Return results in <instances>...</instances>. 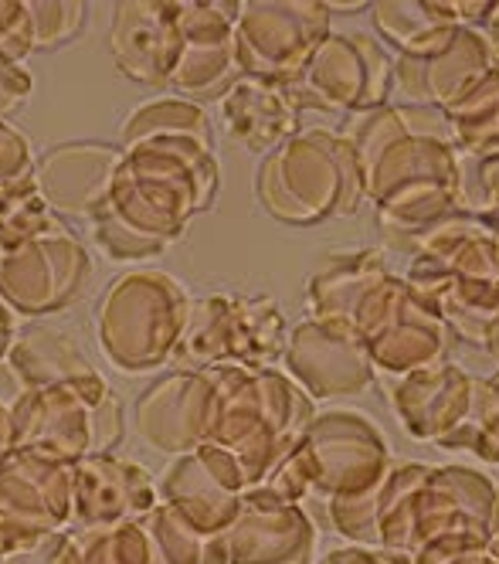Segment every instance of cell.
Returning a JSON list of instances; mask_svg holds the SVG:
<instances>
[{
  "label": "cell",
  "instance_id": "obj_5",
  "mask_svg": "<svg viewBox=\"0 0 499 564\" xmlns=\"http://www.w3.org/2000/svg\"><path fill=\"white\" fill-rule=\"evenodd\" d=\"M256 194L285 225L350 218L367 200L354 143L344 130H300L265 153Z\"/></svg>",
  "mask_w": 499,
  "mask_h": 564
},
{
  "label": "cell",
  "instance_id": "obj_39",
  "mask_svg": "<svg viewBox=\"0 0 499 564\" xmlns=\"http://www.w3.org/2000/svg\"><path fill=\"white\" fill-rule=\"evenodd\" d=\"M34 83L28 68H21V62H11L0 55V119H8L11 112L21 109V102L31 96Z\"/></svg>",
  "mask_w": 499,
  "mask_h": 564
},
{
  "label": "cell",
  "instance_id": "obj_10",
  "mask_svg": "<svg viewBox=\"0 0 499 564\" xmlns=\"http://www.w3.org/2000/svg\"><path fill=\"white\" fill-rule=\"evenodd\" d=\"M391 409L411 438L473 453L486 422L499 412V378H479L442 360L404 375L391 391Z\"/></svg>",
  "mask_w": 499,
  "mask_h": 564
},
{
  "label": "cell",
  "instance_id": "obj_26",
  "mask_svg": "<svg viewBox=\"0 0 499 564\" xmlns=\"http://www.w3.org/2000/svg\"><path fill=\"white\" fill-rule=\"evenodd\" d=\"M160 503L171 507L184 523L204 538H228L231 523L241 513V497L231 490L221 476H215L200 463L197 453L177 456V463L166 469L160 482Z\"/></svg>",
  "mask_w": 499,
  "mask_h": 564
},
{
  "label": "cell",
  "instance_id": "obj_14",
  "mask_svg": "<svg viewBox=\"0 0 499 564\" xmlns=\"http://www.w3.org/2000/svg\"><path fill=\"white\" fill-rule=\"evenodd\" d=\"M300 446L306 453L313 494L323 500L367 494L394 463L381 429L367 415L347 409L313 415Z\"/></svg>",
  "mask_w": 499,
  "mask_h": 564
},
{
  "label": "cell",
  "instance_id": "obj_21",
  "mask_svg": "<svg viewBox=\"0 0 499 564\" xmlns=\"http://www.w3.org/2000/svg\"><path fill=\"white\" fill-rule=\"evenodd\" d=\"M156 503L160 490L140 463L102 453L72 466V520L82 531L143 520Z\"/></svg>",
  "mask_w": 499,
  "mask_h": 564
},
{
  "label": "cell",
  "instance_id": "obj_31",
  "mask_svg": "<svg viewBox=\"0 0 499 564\" xmlns=\"http://www.w3.org/2000/svg\"><path fill=\"white\" fill-rule=\"evenodd\" d=\"M143 528L156 547L160 564H228V538H204L166 503H156Z\"/></svg>",
  "mask_w": 499,
  "mask_h": 564
},
{
  "label": "cell",
  "instance_id": "obj_13",
  "mask_svg": "<svg viewBox=\"0 0 499 564\" xmlns=\"http://www.w3.org/2000/svg\"><path fill=\"white\" fill-rule=\"evenodd\" d=\"M333 18L319 0H252L238 8V72L289 86L313 52L333 34Z\"/></svg>",
  "mask_w": 499,
  "mask_h": 564
},
{
  "label": "cell",
  "instance_id": "obj_36",
  "mask_svg": "<svg viewBox=\"0 0 499 564\" xmlns=\"http://www.w3.org/2000/svg\"><path fill=\"white\" fill-rule=\"evenodd\" d=\"M34 177V153L21 130L0 119V200Z\"/></svg>",
  "mask_w": 499,
  "mask_h": 564
},
{
  "label": "cell",
  "instance_id": "obj_50",
  "mask_svg": "<svg viewBox=\"0 0 499 564\" xmlns=\"http://www.w3.org/2000/svg\"><path fill=\"white\" fill-rule=\"evenodd\" d=\"M313 564H319V561H313Z\"/></svg>",
  "mask_w": 499,
  "mask_h": 564
},
{
  "label": "cell",
  "instance_id": "obj_35",
  "mask_svg": "<svg viewBox=\"0 0 499 564\" xmlns=\"http://www.w3.org/2000/svg\"><path fill=\"white\" fill-rule=\"evenodd\" d=\"M89 8L75 4V0H55V4H41V0H31L28 4V21H31V48L34 52H48V48H62L86 24Z\"/></svg>",
  "mask_w": 499,
  "mask_h": 564
},
{
  "label": "cell",
  "instance_id": "obj_30",
  "mask_svg": "<svg viewBox=\"0 0 499 564\" xmlns=\"http://www.w3.org/2000/svg\"><path fill=\"white\" fill-rule=\"evenodd\" d=\"M452 143L463 156L482 160L499 153V62L486 68L463 99H455L445 112Z\"/></svg>",
  "mask_w": 499,
  "mask_h": 564
},
{
  "label": "cell",
  "instance_id": "obj_41",
  "mask_svg": "<svg viewBox=\"0 0 499 564\" xmlns=\"http://www.w3.org/2000/svg\"><path fill=\"white\" fill-rule=\"evenodd\" d=\"M499 378V375H496ZM479 459H486V463H492V466H499V412L486 422V429H482V435H479V442H476V449H473Z\"/></svg>",
  "mask_w": 499,
  "mask_h": 564
},
{
  "label": "cell",
  "instance_id": "obj_43",
  "mask_svg": "<svg viewBox=\"0 0 499 564\" xmlns=\"http://www.w3.org/2000/svg\"><path fill=\"white\" fill-rule=\"evenodd\" d=\"M14 337H18V324H14V310L0 300V360L8 357V350H11V344H14Z\"/></svg>",
  "mask_w": 499,
  "mask_h": 564
},
{
  "label": "cell",
  "instance_id": "obj_44",
  "mask_svg": "<svg viewBox=\"0 0 499 564\" xmlns=\"http://www.w3.org/2000/svg\"><path fill=\"white\" fill-rule=\"evenodd\" d=\"M486 354H489V360H492V368H496V375H499V316L492 319V324L486 327V334H482V344H479Z\"/></svg>",
  "mask_w": 499,
  "mask_h": 564
},
{
  "label": "cell",
  "instance_id": "obj_48",
  "mask_svg": "<svg viewBox=\"0 0 499 564\" xmlns=\"http://www.w3.org/2000/svg\"><path fill=\"white\" fill-rule=\"evenodd\" d=\"M452 564H499L496 557H489L486 551H479V554H469V557H459V561H452Z\"/></svg>",
  "mask_w": 499,
  "mask_h": 564
},
{
  "label": "cell",
  "instance_id": "obj_9",
  "mask_svg": "<svg viewBox=\"0 0 499 564\" xmlns=\"http://www.w3.org/2000/svg\"><path fill=\"white\" fill-rule=\"evenodd\" d=\"M347 327L364 337L370 365L378 375L404 378L442 365L455 347V334L442 319V313L408 286L404 275L388 272L364 293Z\"/></svg>",
  "mask_w": 499,
  "mask_h": 564
},
{
  "label": "cell",
  "instance_id": "obj_25",
  "mask_svg": "<svg viewBox=\"0 0 499 564\" xmlns=\"http://www.w3.org/2000/svg\"><path fill=\"white\" fill-rule=\"evenodd\" d=\"M218 102L225 133L256 153H272L300 133V106L282 83L241 75Z\"/></svg>",
  "mask_w": 499,
  "mask_h": 564
},
{
  "label": "cell",
  "instance_id": "obj_27",
  "mask_svg": "<svg viewBox=\"0 0 499 564\" xmlns=\"http://www.w3.org/2000/svg\"><path fill=\"white\" fill-rule=\"evenodd\" d=\"M370 18L398 58H429L466 28L452 0H381L370 4Z\"/></svg>",
  "mask_w": 499,
  "mask_h": 564
},
{
  "label": "cell",
  "instance_id": "obj_7",
  "mask_svg": "<svg viewBox=\"0 0 499 564\" xmlns=\"http://www.w3.org/2000/svg\"><path fill=\"white\" fill-rule=\"evenodd\" d=\"M194 300L166 272L119 275L99 303V344L122 375L156 371L174 357Z\"/></svg>",
  "mask_w": 499,
  "mask_h": 564
},
{
  "label": "cell",
  "instance_id": "obj_49",
  "mask_svg": "<svg viewBox=\"0 0 499 564\" xmlns=\"http://www.w3.org/2000/svg\"><path fill=\"white\" fill-rule=\"evenodd\" d=\"M489 218H492V221H496V225H499V212H496V215H489Z\"/></svg>",
  "mask_w": 499,
  "mask_h": 564
},
{
  "label": "cell",
  "instance_id": "obj_32",
  "mask_svg": "<svg viewBox=\"0 0 499 564\" xmlns=\"http://www.w3.org/2000/svg\"><path fill=\"white\" fill-rule=\"evenodd\" d=\"M147 137H197L204 143H215L207 112L181 96H163L130 112V119L122 123V147Z\"/></svg>",
  "mask_w": 499,
  "mask_h": 564
},
{
  "label": "cell",
  "instance_id": "obj_24",
  "mask_svg": "<svg viewBox=\"0 0 499 564\" xmlns=\"http://www.w3.org/2000/svg\"><path fill=\"white\" fill-rule=\"evenodd\" d=\"M116 147L106 143H62L34 160V187L55 215L89 218L109 191L119 164Z\"/></svg>",
  "mask_w": 499,
  "mask_h": 564
},
{
  "label": "cell",
  "instance_id": "obj_28",
  "mask_svg": "<svg viewBox=\"0 0 499 564\" xmlns=\"http://www.w3.org/2000/svg\"><path fill=\"white\" fill-rule=\"evenodd\" d=\"M391 269L378 249H357L333 256L323 272L313 275L310 293H306V313L310 319H337L347 324L364 293L373 286L378 279H384Z\"/></svg>",
  "mask_w": 499,
  "mask_h": 564
},
{
  "label": "cell",
  "instance_id": "obj_46",
  "mask_svg": "<svg viewBox=\"0 0 499 564\" xmlns=\"http://www.w3.org/2000/svg\"><path fill=\"white\" fill-rule=\"evenodd\" d=\"M482 34H486V42L492 45V52L499 58V0H492V11H489V21H486Z\"/></svg>",
  "mask_w": 499,
  "mask_h": 564
},
{
  "label": "cell",
  "instance_id": "obj_47",
  "mask_svg": "<svg viewBox=\"0 0 499 564\" xmlns=\"http://www.w3.org/2000/svg\"><path fill=\"white\" fill-rule=\"evenodd\" d=\"M326 11H329V18L333 14H357V11H370V4L367 0H354V4H337V0H329Z\"/></svg>",
  "mask_w": 499,
  "mask_h": 564
},
{
  "label": "cell",
  "instance_id": "obj_20",
  "mask_svg": "<svg viewBox=\"0 0 499 564\" xmlns=\"http://www.w3.org/2000/svg\"><path fill=\"white\" fill-rule=\"evenodd\" d=\"M106 42L116 68L133 78L137 86H171L184 52L177 0H127V4H119Z\"/></svg>",
  "mask_w": 499,
  "mask_h": 564
},
{
  "label": "cell",
  "instance_id": "obj_12",
  "mask_svg": "<svg viewBox=\"0 0 499 564\" xmlns=\"http://www.w3.org/2000/svg\"><path fill=\"white\" fill-rule=\"evenodd\" d=\"M285 89L300 112L364 116L391 102L394 58L367 34H329Z\"/></svg>",
  "mask_w": 499,
  "mask_h": 564
},
{
  "label": "cell",
  "instance_id": "obj_29",
  "mask_svg": "<svg viewBox=\"0 0 499 564\" xmlns=\"http://www.w3.org/2000/svg\"><path fill=\"white\" fill-rule=\"evenodd\" d=\"M8 365L18 375L24 391L96 375L89 357L78 350V344L68 334H62L55 327H41V324L18 330V337L8 350Z\"/></svg>",
  "mask_w": 499,
  "mask_h": 564
},
{
  "label": "cell",
  "instance_id": "obj_40",
  "mask_svg": "<svg viewBox=\"0 0 499 564\" xmlns=\"http://www.w3.org/2000/svg\"><path fill=\"white\" fill-rule=\"evenodd\" d=\"M319 564H411V561L404 554H394V551H378V547L350 544V547L329 551Z\"/></svg>",
  "mask_w": 499,
  "mask_h": 564
},
{
  "label": "cell",
  "instance_id": "obj_34",
  "mask_svg": "<svg viewBox=\"0 0 499 564\" xmlns=\"http://www.w3.org/2000/svg\"><path fill=\"white\" fill-rule=\"evenodd\" d=\"M55 225H62L58 215L45 205V197L37 194L34 177H31L28 184H21L18 191H11L0 200V259L21 249L24 241L52 231Z\"/></svg>",
  "mask_w": 499,
  "mask_h": 564
},
{
  "label": "cell",
  "instance_id": "obj_22",
  "mask_svg": "<svg viewBox=\"0 0 499 564\" xmlns=\"http://www.w3.org/2000/svg\"><path fill=\"white\" fill-rule=\"evenodd\" d=\"M316 528L303 503H279L256 490L241 497L228 531V564H313Z\"/></svg>",
  "mask_w": 499,
  "mask_h": 564
},
{
  "label": "cell",
  "instance_id": "obj_17",
  "mask_svg": "<svg viewBox=\"0 0 499 564\" xmlns=\"http://www.w3.org/2000/svg\"><path fill=\"white\" fill-rule=\"evenodd\" d=\"M285 368L313 401L347 398L378 378L364 337L337 319H303L285 340Z\"/></svg>",
  "mask_w": 499,
  "mask_h": 564
},
{
  "label": "cell",
  "instance_id": "obj_1",
  "mask_svg": "<svg viewBox=\"0 0 499 564\" xmlns=\"http://www.w3.org/2000/svg\"><path fill=\"white\" fill-rule=\"evenodd\" d=\"M340 130L357 150L364 194L394 249L411 252L435 225L463 212V153L438 109L388 102Z\"/></svg>",
  "mask_w": 499,
  "mask_h": 564
},
{
  "label": "cell",
  "instance_id": "obj_23",
  "mask_svg": "<svg viewBox=\"0 0 499 564\" xmlns=\"http://www.w3.org/2000/svg\"><path fill=\"white\" fill-rule=\"evenodd\" d=\"M496 62L499 58L486 42V34L476 28H463L442 52L429 58H394V93L401 96V102L445 112Z\"/></svg>",
  "mask_w": 499,
  "mask_h": 564
},
{
  "label": "cell",
  "instance_id": "obj_33",
  "mask_svg": "<svg viewBox=\"0 0 499 564\" xmlns=\"http://www.w3.org/2000/svg\"><path fill=\"white\" fill-rule=\"evenodd\" d=\"M75 538L78 564H160L143 520L109 523V528H93Z\"/></svg>",
  "mask_w": 499,
  "mask_h": 564
},
{
  "label": "cell",
  "instance_id": "obj_45",
  "mask_svg": "<svg viewBox=\"0 0 499 564\" xmlns=\"http://www.w3.org/2000/svg\"><path fill=\"white\" fill-rule=\"evenodd\" d=\"M486 554L499 561V482H496V500H492V517H489V541Z\"/></svg>",
  "mask_w": 499,
  "mask_h": 564
},
{
  "label": "cell",
  "instance_id": "obj_18",
  "mask_svg": "<svg viewBox=\"0 0 499 564\" xmlns=\"http://www.w3.org/2000/svg\"><path fill=\"white\" fill-rule=\"evenodd\" d=\"M241 4H181L177 0V21L184 34V52L174 68L171 89L181 99L191 102H207L221 99L238 78V48H235V21H238Z\"/></svg>",
  "mask_w": 499,
  "mask_h": 564
},
{
  "label": "cell",
  "instance_id": "obj_4",
  "mask_svg": "<svg viewBox=\"0 0 499 564\" xmlns=\"http://www.w3.org/2000/svg\"><path fill=\"white\" fill-rule=\"evenodd\" d=\"M211 371L218 384V401L207 442L235 456L248 490H252L310 429L316 415L313 398L275 368L248 371L221 365Z\"/></svg>",
  "mask_w": 499,
  "mask_h": 564
},
{
  "label": "cell",
  "instance_id": "obj_6",
  "mask_svg": "<svg viewBox=\"0 0 499 564\" xmlns=\"http://www.w3.org/2000/svg\"><path fill=\"white\" fill-rule=\"evenodd\" d=\"M122 398L96 371L24 391L14 405V449L75 466L112 453L122 442Z\"/></svg>",
  "mask_w": 499,
  "mask_h": 564
},
{
  "label": "cell",
  "instance_id": "obj_11",
  "mask_svg": "<svg viewBox=\"0 0 499 564\" xmlns=\"http://www.w3.org/2000/svg\"><path fill=\"white\" fill-rule=\"evenodd\" d=\"M496 482L473 466H432L411 507V564H452L486 551Z\"/></svg>",
  "mask_w": 499,
  "mask_h": 564
},
{
  "label": "cell",
  "instance_id": "obj_15",
  "mask_svg": "<svg viewBox=\"0 0 499 564\" xmlns=\"http://www.w3.org/2000/svg\"><path fill=\"white\" fill-rule=\"evenodd\" d=\"M89 282L93 259L86 246L62 225L0 259V300L31 319L65 310Z\"/></svg>",
  "mask_w": 499,
  "mask_h": 564
},
{
  "label": "cell",
  "instance_id": "obj_3",
  "mask_svg": "<svg viewBox=\"0 0 499 564\" xmlns=\"http://www.w3.org/2000/svg\"><path fill=\"white\" fill-rule=\"evenodd\" d=\"M408 256V286L442 313L455 340L479 347L499 316V225L455 212Z\"/></svg>",
  "mask_w": 499,
  "mask_h": 564
},
{
  "label": "cell",
  "instance_id": "obj_19",
  "mask_svg": "<svg viewBox=\"0 0 499 564\" xmlns=\"http://www.w3.org/2000/svg\"><path fill=\"white\" fill-rule=\"evenodd\" d=\"M215 401V371H174L137 398V432L163 456H187L207 442Z\"/></svg>",
  "mask_w": 499,
  "mask_h": 564
},
{
  "label": "cell",
  "instance_id": "obj_37",
  "mask_svg": "<svg viewBox=\"0 0 499 564\" xmlns=\"http://www.w3.org/2000/svg\"><path fill=\"white\" fill-rule=\"evenodd\" d=\"M31 48V21H28V4L18 0H0V55L21 62Z\"/></svg>",
  "mask_w": 499,
  "mask_h": 564
},
{
  "label": "cell",
  "instance_id": "obj_8",
  "mask_svg": "<svg viewBox=\"0 0 499 564\" xmlns=\"http://www.w3.org/2000/svg\"><path fill=\"white\" fill-rule=\"evenodd\" d=\"M285 340V313L269 296L215 293L194 300L171 365L174 371H211L221 365L269 371L282 360Z\"/></svg>",
  "mask_w": 499,
  "mask_h": 564
},
{
  "label": "cell",
  "instance_id": "obj_42",
  "mask_svg": "<svg viewBox=\"0 0 499 564\" xmlns=\"http://www.w3.org/2000/svg\"><path fill=\"white\" fill-rule=\"evenodd\" d=\"M14 453V409L0 398V466Z\"/></svg>",
  "mask_w": 499,
  "mask_h": 564
},
{
  "label": "cell",
  "instance_id": "obj_16",
  "mask_svg": "<svg viewBox=\"0 0 499 564\" xmlns=\"http://www.w3.org/2000/svg\"><path fill=\"white\" fill-rule=\"evenodd\" d=\"M72 520V466L14 449L0 466V557L58 534Z\"/></svg>",
  "mask_w": 499,
  "mask_h": 564
},
{
  "label": "cell",
  "instance_id": "obj_2",
  "mask_svg": "<svg viewBox=\"0 0 499 564\" xmlns=\"http://www.w3.org/2000/svg\"><path fill=\"white\" fill-rule=\"evenodd\" d=\"M218 191L221 167L215 143L197 137H147L122 147L109 191L93 215L127 228L160 256L215 205Z\"/></svg>",
  "mask_w": 499,
  "mask_h": 564
},
{
  "label": "cell",
  "instance_id": "obj_38",
  "mask_svg": "<svg viewBox=\"0 0 499 564\" xmlns=\"http://www.w3.org/2000/svg\"><path fill=\"white\" fill-rule=\"evenodd\" d=\"M0 564H78V538L75 534H52L24 551L0 557Z\"/></svg>",
  "mask_w": 499,
  "mask_h": 564
}]
</instances>
